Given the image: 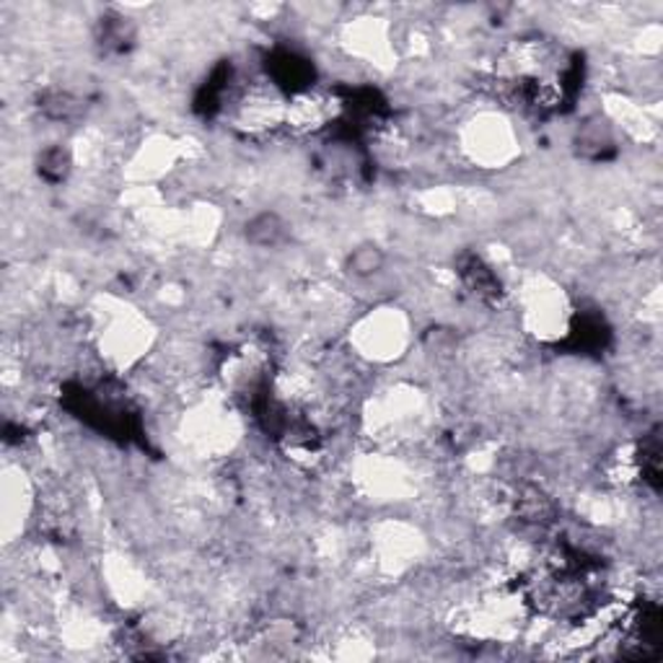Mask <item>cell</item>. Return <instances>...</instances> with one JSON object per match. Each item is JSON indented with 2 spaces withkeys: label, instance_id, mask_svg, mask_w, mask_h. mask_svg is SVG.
I'll use <instances>...</instances> for the list:
<instances>
[{
  "label": "cell",
  "instance_id": "1",
  "mask_svg": "<svg viewBox=\"0 0 663 663\" xmlns=\"http://www.w3.org/2000/svg\"><path fill=\"white\" fill-rule=\"evenodd\" d=\"M358 342H361L363 355L376 358V361H389L400 353L404 345V324L396 314H371L358 327Z\"/></svg>",
  "mask_w": 663,
  "mask_h": 663
},
{
  "label": "cell",
  "instance_id": "2",
  "mask_svg": "<svg viewBox=\"0 0 663 663\" xmlns=\"http://www.w3.org/2000/svg\"><path fill=\"white\" fill-rule=\"evenodd\" d=\"M511 145V132L505 130V122L498 120V117H482L480 122H474L464 148L474 161L480 159L488 167H495V163L509 159Z\"/></svg>",
  "mask_w": 663,
  "mask_h": 663
},
{
  "label": "cell",
  "instance_id": "3",
  "mask_svg": "<svg viewBox=\"0 0 663 663\" xmlns=\"http://www.w3.org/2000/svg\"><path fill=\"white\" fill-rule=\"evenodd\" d=\"M241 237L254 249H278L291 237V225L278 210L264 208L247 218L244 225H241Z\"/></svg>",
  "mask_w": 663,
  "mask_h": 663
},
{
  "label": "cell",
  "instance_id": "4",
  "mask_svg": "<svg viewBox=\"0 0 663 663\" xmlns=\"http://www.w3.org/2000/svg\"><path fill=\"white\" fill-rule=\"evenodd\" d=\"M389 254L386 249L379 244V241L365 239L358 241L353 249H348L345 260H342V270H345L348 278L358 280V283H369V280L379 278L381 272L386 270Z\"/></svg>",
  "mask_w": 663,
  "mask_h": 663
},
{
  "label": "cell",
  "instance_id": "5",
  "mask_svg": "<svg viewBox=\"0 0 663 663\" xmlns=\"http://www.w3.org/2000/svg\"><path fill=\"white\" fill-rule=\"evenodd\" d=\"M70 171H73V153L62 143L44 148V151L39 153V174H42L47 182H66Z\"/></svg>",
  "mask_w": 663,
  "mask_h": 663
}]
</instances>
